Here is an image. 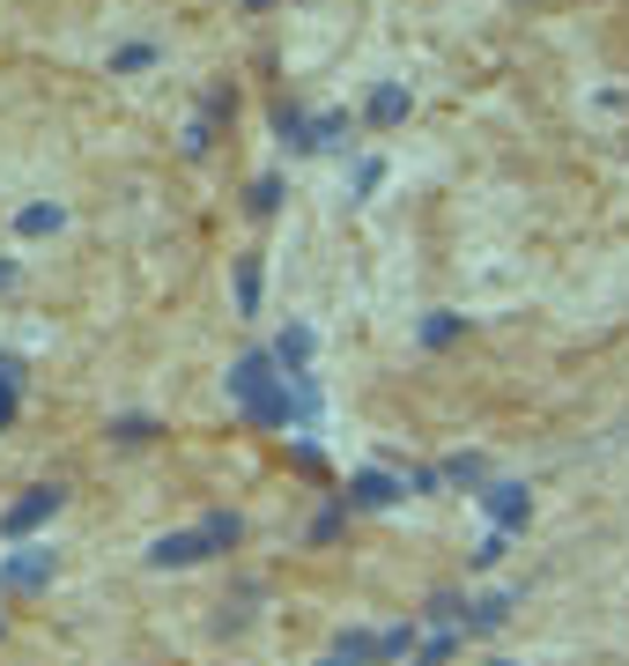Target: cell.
I'll return each mask as SVG.
<instances>
[{"label": "cell", "instance_id": "cell-25", "mask_svg": "<svg viewBox=\"0 0 629 666\" xmlns=\"http://www.w3.org/2000/svg\"><path fill=\"white\" fill-rule=\"evenodd\" d=\"M415 652V630H386V637H378V659H408Z\"/></svg>", "mask_w": 629, "mask_h": 666}, {"label": "cell", "instance_id": "cell-18", "mask_svg": "<svg viewBox=\"0 0 629 666\" xmlns=\"http://www.w3.org/2000/svg\"><path fill=\"white\" fill-rule=\"evenodd\" d=\"M238 304L260 311V260H238Z\"/></svg>", "mask_w": 629, "mask_h": 666}, {"label": "cell", "instance_id": "cell-15", "mask_svg": "<svg viewBox=\"0 0 629 666\" xmlns=\"http://www.w3.org/2000/svg\"><path fill=\"white\" fill-rule=\"evenodd\" d=\"M340 134H348V119H340V112H318V119L304 126V148H340Z\"/></svg>", "mask_w": 629, "mask_h": 666}, {"label": "cell", "instance_id": "cell-13", "mask_svg": "<svg viewBox=\"0 0 629 666\" xmlns=\"http://www.w3.org/2000/svg\"><path fill=\"white\" fill-rule=\"evenodd\" d=\"M60 200H38V208H23V215H15V230H23V237H52V230H60Z\"/></svg>", "mask_w": 629, "mask_h": 666}, {"label": "cell", "instance_id": "cell-16", "mask_svg": "<svg viewBox=\"0 0 629 666\" xmlns=\"http://www.w3.org/2000/svg\"><path fill=\"white\" fill-rule=\"evenodd\" d=\"M244 208H252V215H274V208H282V178H274V171L252 178V200H244Z\"/></svg>", "mask_w": 629, "mask_h": 666}, {"label": "cell", "instance_id": "cell-7", "mask_svg": "<svg viewBox=\"0 0 629 666\" xmlns=\"http://www.w3.org/2000/svg\"><path fill=\"white\" fill-rule=\"evenodd\" d=\"M148 563L156 570H193V563H208V548H200V533H164V541L148 548Z\"/></svg>", "mask_w": 629, "mask_h": 666}, {"label": "cell", "instance_id": "cell-11", "mask_svg": "<svg viewBox=\"0 0 629 666\" xmlns=\"http://www.w3.org/2000/svg\"><path fill=\"white\" fill-rule=\"evenodd\" d=\"M334 659L340 666H378V637H370V630H340V637H334Z\"/></svg>", "mask_w": 629, "mask_h": 666}, {"label": "cell", "instance_id": "cell-21", "mask_svg": "<svg viewBox=\"0 0 629 666\" xmlns=\"http://www.w3.org/2000/svg\"><path fill=\"white\" fill-rule=\"evenodd\" d=\"M460 607H466L460 592H437V600H430V622H437V630H460Z\"/></svg>", "mask_w": 629, "mask_h": 666}, {"label": "cell", "instance_id": "cell-20", "mask_svg": "<svg viewBox=\"0 0 629 666\" xmlns=\"http://www.w3.org/2000/svg\"><path fill=\"white\" fill-rule=\"evenodd\" d=\"M112 67H119V74H141V67H156V45H119V52H112Z\"/></svg>", "mask_w": 629, "mask_h": 666}, {"label": "cell", "instance_id": "cell-8", "mask_svg": "<svg viewBox=\"0 0 629 666\" xmlns=\"http://www.w3.org/2000/svg\"><path fill=\"white\" fill-rule=\"evenodd\" d=\"M193 533H200V548H208V556H230V548H238V533H244V518L238 511H208Z\"/></svg>", "mask_w": 629, "mask_h": 666}, {"label": "cell", "instance_id": "cell-12", "mask_svg": "<svg viewBox=\"0 0 629 666\" xmlns=\"http://www.w3.org/2000/svg\"><path fill=\"white\" fill-rule=\"evenodd\" d=\"M312 326H290V334H282V341H274V363H282V370H304V363H312Z\"/></svg>", "mask_w": 629, "mask_h": 666}, {"label": "cell", "instance_id": "cell-14", "mask_svg": "<svg viewBox=\"0 0 629 666\" xmlns=\"http://www.w3.org/2000/svg\"><path fill=\"white\" fill-rule=\"evenodd\" d=\"M460 334H466L460 311H430V319H422V341H430V348H452Z\"/></svg>", "mask_w": 629, "mask_h": 666}, {"label": "cell", "instance_id": "cell-9", "mask_svg": "<svg viewBox=\"0 0 629 666\" xmlns=\"http://www.w3.org/2000/svg\"><path fill=\"white\" fill-rule=\"evenodd\" d=\"M364 119L370 126H400V119H408V89H400V82H378L370 104H364Z\"/></svg>", "mask_w": 629, "mask_h": 666}, {"label": "cell", "instance_id": "cell-19", "mask_svg": "<svg viewBox=\"0 0 629 666\" xmlns=\"http://www.w3.org/2000/svg\"><path fill=\"white\" fill-rule=\"evenodd\" d=\"M274 126H282V141H290V148H304V126H312V119H304L296 104H282V112H274ZM304 156H312V148H304Z\"/></svg>", "mask_w": 629, "mask_h": 666}, {"label": "cell", "instance_id": "cell-4", "mask_svg": "<svg viewBox=\"0 0 629 666\" xmlns=\"http://www.w3.org/2000/svg\"><path fill=\"white\" fill-rule=\"evenodd\" d=\"M482 511L496 518V533H526L533 504H526V489H518V482H482Z\"/></svg>", "mask_w": 629, "mask_h": 666}, {"label": "cell", "instance_id": "cell-1", "mask_svg": "<svg viewBox=\"0 0 629 666\" xmlns=\"http://www.w3.org/2000/svg\"><path fill=\"white\" fill-rule=\"evenodd\" d=\"M274 370H282L274 356H238V363H230V400H238L260 430H282V422H290V400H282V378H274Z\"/></svg>", "mask_w": 629, "mask_h": 666}, {"label": "cell", "instance_id": "cell-26", "mask_svg": "<svg viewBox=\"0 0 629 666\" xmlns=\"http://www.w3.org/2000/svg\"><path fill=\"white\" fill-rule=\"evenodd\" d=\"M340 511H348V504H334V511L312 518V541H334V533H340Z\"/></svg>", "mask_w": 629, "mask_h": 666}, {"label": "cell", "instance_id": "cell-27", "mask_svg": "<svg viewBox=\"0 0 629 666\" xmlns=\"http://www.w3.org/2000/svg\"><path fill=\"white\" fill-rule=\"evenodd\" d=\"M8 282H15V267H8V260H0V289H8Z\"/></svg>", "mask_w": 629, "mask_h": 666}, {"label": "cell", "instance_id": "cell-17", "mask_svg": "<svg viewBox=\"0 0 629 666\" xmlns=\"http://www.w3.org/2000/svg\"><path fill=\"white\" fill-rule=\"evenodd\" d=\"M444 482H460V489H482V482H489V467L474 459V452H466V459H444Z\"/></svg>", "mask_w": 629, "mask_h": 666}, {"label": "cell", "instance_id": "cell-3", "mask_svg": "<svg viewBox=\"0 0 629 666\" xmlns=\"http://www.w3.org/2000/svg\"><path fill=\"white\" fill-rule=\"evenodd\" d=\"M0 585H8V592H45V585H52V548L23 541L8 563H0Z\"/></svg>", "mask_w": 629, "mask_h": 666}, {"label": "cell", "instance_id": "cell-5", "mask_svg": "<svg viewBox=\"0 0 629 666\" xmlns=\"http://www.w3.org/2000/svg\"><path fill=\"white\" fill-rule=\"evenodd\" d=\"M400 496H408V482H400V474L364 467L356 482H348V496H340V504H356V511H386V504H400Z\"/></svg>", "mask_w": 629, "mask_h": 666}, {"label": "cell", "instance_id": "cell-2", "mask_svg": "<svg viewBox=\"0 0 629 666\" xmlns=\"http://www.w3.org/2000/svg\"><path fill=\"white\" fill-rule=\"evenodd\" d=\"M52 511H60V489H52V482H45V489H23L15 504H8V518H0V533H8V541H30Z\"/></svg>", "mask_w": 629, "mask_h": 666}, {"label": "cell", "instance_id": "cell-24", "mask_svg": "<svg viewBox=\"0 0 629 666\" xmlns=\"http://www.w3.org/2000/svg\"><path fill=\"white\" fill-rule=\"evenodd\" d=\"M444 659H452V630H437V637L415 652V666H444Z\"/></svg>", "mask_w": 629, "mask_h": 666}, {"label": "cell", "instance_id": "cell-23", "mask_svg": "<svg viewBox=\"0 0 629 666\" xmlns=\"http://www.w3.org/2000/svg\"><path fill=\"white\" fill-rule=\"evenodd\" d=\"M112 437H119V444H148V437H156V422H148V415H126V422H112Z\"/></svg>", "mask_w": 629, "mask_h": 666}, {"label": "cell", "instance_id": "cell-22", "mask_svg": "<svg viewBox=\"0 0 629 666\" xmlns=\"http://www.w3.org/2000/svg\"><path fill=\"white\" fill-rule=\"evenodd\" d=\"M504 548H511V533H489V541L474 548V556H466V563H474V570H496V563H504Z\"/></svg>", "mask_w": 629, "mask_h": 666}, {"label": "cell", "instance_id": "cell-6", "mask_svg": "<svg viewBox=\"0 0 629 666\" xmlns=\"http://www.w3.org/2000/svg\"><path fill=\"white\" fill-rule=\"evenodd\" d=\"M504 622H511V592H482V600H466L460 607L466 637H489V630H504Z\"/></svg>", "mask_w": 629, "mask_h": 666}, {"label": "cell", "instance_id": "cell-10", "mask_svg": "<svg viewBox=\"0 0 629 666\" xmlns=\"http://www.w3.org/2000/svg\"><path fill=\"white\" fill-rule=\"evenodd\" d=\"M15 408H23V356L0 348V430L15 422Z\"/></svg>", "mask_w": 629, "mask_h": 666}]
</instances>
